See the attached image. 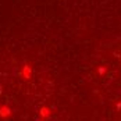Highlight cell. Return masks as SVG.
<instances>
[{
  "label": "cell",
  "mask_w": 121,
  "mask_h": 121,
  "mask_svg": "<svg viewBox=\"0 0 121 121\" xmlns=\"http://www.w3.org/2000/svg\"><path fill=\"white\" fill-rule=\"evenodd\" d=\"M49 117H50V110H49V107H46V106L40 107L39 109V118H40V121H46Z\"/></svg>",
  "instance_id": "6da1fadb"
},
{
  "label": "cell",
  "mask_w": 121,
  "mask_h": 121,
  "mask_svg": "<svg viewBox=\"0 0 121 121\" xmlns=\"http://www.w3.org/2000/svg\"><path fill=\"white\" fill-rule=\"evenodd\" d=\"M22 77H24L25 79H31L32 78V70H31L29 65H24V68H22Z\"/></svg>",
  "instance_id": "7a4b0ae2"
},
{
  "label": "cell",
  "mask_w": 121,
  "mask_h": 121,
  "mask_svg": "<svg viewBox=\"0 0 121 121\" xmlns=\"http://www.w3.org/2000/svg\"><path fill=\"white\" fill-rule=\"evenodd\" d=\"M7 116H10V109H9L7 106H3V107H0V117L6 118Z\"/></svg>",
  "instance_id": "3957f363"
}]
</instances>
